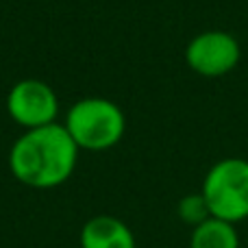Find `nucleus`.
<instances>
[{
	"mask_svg": "<svg viewBox=\"0 0 248 248\" xmlns=\"http://www.w3.org/2000/svg\"><path fill=\"white\" fill-rule=\"evenodd\" d=\"M78 146L59 122L29 128L9 150V170L22 185L52 189L72 176L78 161Z\"/></svg>",
	"mask_w": 248,
	"mask_h": 248,
	"instance_id": "1",
	"label": "nucleus"
},
{
	"mask_svg": "<svg viewBox=\"0 0 248 248\" xmlns=\"http://www.w3.org/2000/svg\"><path fill=\"white\" fill-rule=\"evenodd\" d=\"M65 128L78 148L100 153L109 150L122 140L126 120L122 109L107 98H81L70 107Z\"/></svg>",
	"mask_w": 248,
	"mask_h": 248,
	"instance_id": "2",
	"label": "nucleus"
},
{
	"mask_svg": "<svg viewBox=\"0 0 248 248\" xmlns=\"http://www.w3.org/2000/svg\"><path fill=\"white\" fill-rule=\"evenodd\" d=\"M201 194L209 205L211 218L242 222L248 218V161L229 157L214 163L205 174Z\"/></svg>",
	"mask_w": 248,
	"mask_h": 248,
	"instance_id": "3",
	"label": "nucleus"
},
{
	"mask_svg": "<svg viewBox=\"0 0 248 248\" xmlns=\"http://www.w3.org/2000/svg\"><path fill=\"white\" fill-rule=\"evenodd\" d=\"M7 113L26 131L46 126L57 122L59 98L48 83L39 78H22L7 94Z\"/></svg>",
	"mask_w": 248,
	"mask_h": 248,
	"instance_id": "4",
	"label": "nucleus"
},
{
	"mask_svg": "<svg viewBox=\"0 0 248 248\" xmlns=\"http://www.w3.org/2000/svg\"><path fill=\"white\" fill-rule=\"evenodd\" d=\"M185 61L202 77H222L240 61V44L224 31H207L189 42Z\"/></svg>",
	"mask_w": 248,
	"mask_h": 248,
	"instance_id": "5",
	"label": "nucleus"
},
{
	"mask_svg": "<svg viewBox=\"0 0 248 248\" xmlns=\"http://www.w3.org/2000/svg\"><path fill=\"white\" fill-rule=\"evenodd\" d=\"M81 248H135V235L113 216H94L81 229Z\"/></svg>",
	"mask_w": 248,
	"mask_h": 248,
	"instance_id": "6",
	"label": "nucleus"
},
{
	"mask_svg": "<svg viewBox=\"0 0 248 248\" xmlns=\"http://www.w3.org/2000/svg\"><path fill=\"white\" fill-rule=\"evenodd\" d=\"M189 248H240V235L233 222L209 218L192 229Z\"/></svg>",
	"mask_w": 248,
	"mask_h": 248,
	"instance_id": "7",
	"label": "nucleus"
},
{
	"mask_svg": "<svg viewBox=\"0 0 248 248\" xmlns=\"http://www.w3.org/2000/svg\"><path fill=\"white\" fill-rule=\"evenodd\" d=\"M176 211H179V218L183 220L185 224H189L192 229L211 218L209 205H207L205 196H202L201 192H198V194H187V196L181 198Z\"/></svg>",
	"mask_w": 248,
	"mask_h": 248,
	"instance_id": "8",
	"label": "nucleus"
}]
</instances>
